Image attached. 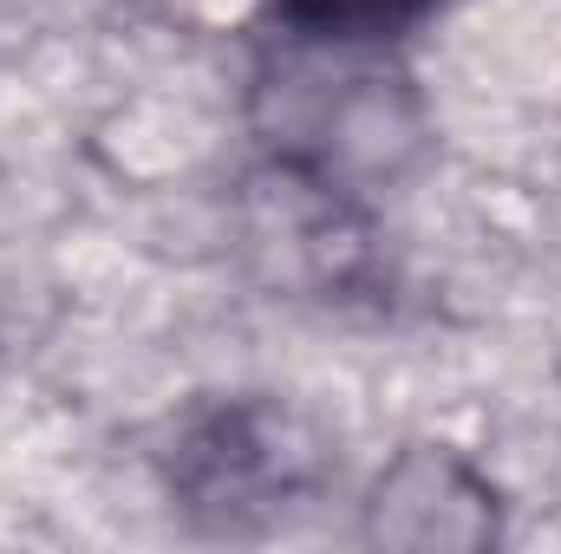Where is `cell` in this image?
<instances>
[{
    "label": "cell",
    "instance_id": "cell-1",
    "mask_svg": "<svg viewBox=\"0 0 561 554\" xmlns=\"http://www.w3.org/2000/svg\"><path fill=\"white\" fill-rule=\"evenodd\" d=\"M437 0H268L280 26L307 39H392L419 26Z\"/></svg>",
    "mask_w": 561,
    "mask_h": 554
}]
</instances>
